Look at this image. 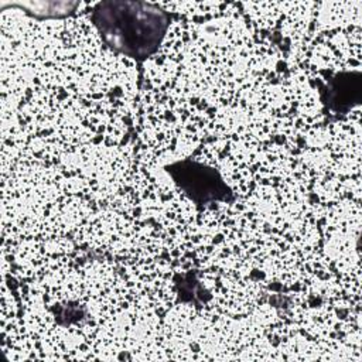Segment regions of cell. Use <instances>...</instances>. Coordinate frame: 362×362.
<instances>
[{"label": "cell", "mask_w": 362, "mask_h": 362, "mask_svg": "<svg viewBox=\"0 0 362 362\" xmlns=\"http://www.w3.org/2000/svg\"><path fill=\"white\" fill-rule=\"evenodd\" d=\"M177 185L197 204L222 199L228 187L218 171L194 161H180L168 167Z\"/></svg>", "instance_id": "7a4b0ae2"}, {"label": "cell", "mask_w": 362, "mask_h": 362, "mask_svg": "<svg viewBox=\"0 0 362 362\" xmlns=\"http://www.w3.org/2000/svg\"><path fill=\"white\" fill-rule=\"evenodd\" d=\"M93 21L109 47L133 58L154 54L168 27L167 14L157 6L132 0L100 3Z\"/></svg>", "instance_id": "6da1fadb"}]
</instances>
